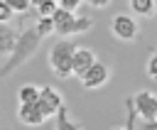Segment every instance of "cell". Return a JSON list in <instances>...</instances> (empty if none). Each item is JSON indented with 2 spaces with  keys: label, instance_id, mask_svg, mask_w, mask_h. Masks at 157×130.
I'll return each instance as SVG.
<instances>
[{
  "label": "cell",
  "instance_id": "obj_16",
  "mask_svg": "<svg viewBox=\"0 0 157 130\" xmlns=\"http://www.w3.org/2000/svg\"><path fill=\"white\" fill-rule=\"evenodd\" d=\"M145 71H147V76L152 81H157V49H152V54H150V59L145 64Z\"/></svg>",
  "mask_w": 157,
  "mask_h": 130
},
{
  "label": "cell",
  "instance_id": "obj_18",
  "mask_svg": "<svg viewBox=\"0 0 157 130\" xmlns=\"http://www.w3.org/2000/svg\"><path fill=\"white\" fill-rule=\"evenodd\" d=\"M12 15H15V12L7 7V2H5V0H0V22H2V25H10Z\"/></svg>",
  "mask_w": 157,
  "mask_h": 130
},
{
  "label": "cell",
  "instance_id": "obj_4",
  "mask_svg": "<svg viewBox=\"0 0 157 130\" xmlns=\"http://www.w3.org/2000/svg\"><path fill=\"white\" fill-rule=\"evenodd\" d=\"M132 98V108H135V115H140L142 123H152L157 120V93L150 91V88H142L137 91Z\"/></svg>",
  "mask_w": 157,
  "mask_h": 130
},
{
  "label": "cell",
  "instance_id": "obj_14",
  "mask_svg": "<svg viewBox=\"0 0 157 130\" xmlns=\"http://www.w3.org/2000/svg\"><path fill=\"white\" fill-rule=\"evenodd\" d=\"M34 29H37V34H39L42 39H44V37H49V34L54 32V22H52V17H37Z\"/></svg>",
  "mask_w": 157,
  "mask_h": 130
},
{
  "label": "cell",
  "instance_id": "obj_17",
  "mask_svg": "<svg viewBox=\"0 0 157 130\" xmlns=\"http://www.w3.org/2000/svg\"><path fill=\"white\" fill-rule=\"evenodd\" d=\"M135 125V108H132V98H128V123L123 128H113V130H132Z\"/></svg>",
  "mask_w": 157,
  "mask_h": 130
},
{
  "label": "cell",
  "instance_id": "obj_10",
  "mask_svg": "<svg viewBox=\"0 0 157 130\" xmlns=\"http://www.w3.org/2000/svg\"><path fill=\"white\" fill-rule=\"evenodd\" d=\"M128 7L145 20H152L157 15V0H128Z\"/></svg>",
  "mask_w": 157,
  "mask_h": 130
},
{
  "label": "cell",
  "instance_id": "obj_2",
  "mask_svg": "<svg viewBox=\"0 0 157 130\" xmlns=\"http://www.w3.org/2000/svg\"><path fill=\"white\" fill-rule=\"evenodd\" d=\"M74 52H76V44L71 42V39H59V42H54L52 44V49H49V69H52V74L59 78V81H66V78H71L74 74H71V61H74Z\"/></svg>",
  "mask_w": 157,
  "mask_h": 130
},
{
  "label": "cell",
  "instance_id": "obj_7",
  "mask_svg": "<svg viewBox=\"0 0 157 130\" xmlns=\"http://www.w3.org/2000/svg\"><path fill=\"white\" fill-rule=\"evenodd\" d=\"M108 78H110V69H108L103 61H98V59H96V64H93V66H88V71H86L78 81H81V86H83V88H91V91H93V88L105 86V83H108Z\"/></svg>",
  "mask_w": 157,
  "mask_h": 130
},
{
  "label": "cell",
  "instance_id": "obj_5",
  "mask_svg": "<svg viewBox=\"0 0 157 130\" xmlns=\"http://www.w3.org/2000/svg\"><path fill=\"white\" fill-rule=\"evenodd\" d=\"M110 32L120 42H132L140 34V25H137V20L132 15H115L110 20Z\"/></svg>",
  "mask_w": 157,
  "mask_h": 130
},
{
  "label": "cell",
  "instance_id": "obj_11",
  "mask_svg": "<svg viewBox=\"0 0 157 130\" xmlns=\"http://www.w3.org/2000/svg\"><path fill=\"white\" fill-rule=\"evenodd\" d=\"M20 32L10 25H2L0 22V54H10L15 49V42H17Z\"/></svg>",
  "mask_w": 157,
  "mask_h": 130
},
{
  "label": "cell",
  "instance_id": "obj_1",
  "mask_svg": "<svg viewBox=\"0 0 157 130\" xmlns=\"http://www.w3.org/2000/svg\"><path fill=\"white\" fill-rule=\"evenodd\" d=\"M39 44H42V37L37 34L34 25L32 27H25L15 42V49L7 54V61L0 66V78H7L12 71H17L22 64H27L37 52H39Z\"/></svg>",
  "mask_w": 157,
  "mask_h": 130
},
{
  "label": "cell",
  "instance_id": "obj_21",
  "mask_svg": "<svg viewBox=\"0 0 157 130\" xmlns=\"http://www.w3.org/2000/svg\"><path fill=\"white\" fill-rule=\"evenodd\" d=\"M142 130H157V120H152V123H142Z\"/></svg>",
  "mask_w": 157,
  "mask_h": 130
},
{
  "label": "cell",
  "instance_id": "obj_15",
  "mask_svg": "<svg viewBox=\"0 0 157 130\" xmlns=\"http://www.w3.org/2000/svg\"><path fill=\"white\" fill-rule=\"evenodd\" d=\"M5 2L15 15H25V12L32 10V0H5Z\"/></svg>",
  "mask_w": 157,
  "mask_h": 130
},
{
  "label": "cell",
  "instance_id": "obj_22",
  "mask_svg": "<svg viewBox=\"0 0 157 130\" xmlns=\"http://www.w3.org/2000/svg\"><path fill=\"white\" fill-rule=\"evenodd\" d=\"M56 2H59V0H56Z\"/></svg>",
  "mask_w": 157,
  "mask_h": 130
},
{
  "label": "cell",
  "instance_id": "obj_9",
  "mask_svg": "<svg viewBox=\"0 0 157 130\" xmlns=\"http://www.w3.org/2000/svg\"><path fill=\"white\" fill-rule=\"evenodd\" d=\"M93 64H96V54H93L88 47H76L74 61H71V74H74L76 78H81V76L88 71V66H93Z\"/></svg>",
  "mask_w": 157,
  "mask_h": 130
},
{
  "label": "cell",
  "instance_id": "obj_12",
  "mask_svg": "<svg viewBox=\"0 0 157 130\" xmlns=\"http://www.w3.org/2000/svg\"><path fill=\"white\" fill-rule=\"evenodd\" d=\"M39 98V86L37 83H22L17 91V103H37Z\"/></svg>",
  "mask_w": 157,
  "mask_h": 130
},
{
  "label": "cell",
  "instance_id": "obj_19",
  "mask_svg": "<svg viewBox=\"0 0 157 130\" xmlns=\"http://www.w3.org/2000/svg\"><path fill=\"white\" fill-rule=\"evenodd\" d=\"M81 2H83V0H59V7L76 12V7H81Z\"/></svg>",
  "mask_w": 157,
  "mask_h": 130
},
{
  "label": "cell",
  "instance_id": "obj_3",
  "mask_svg": "<svg viewBox=\"0 0 157 130\" xmlns=\"http://www.w3.org/2000/svg\"><path fill=\"white\" fill-rule=\"evenodd\" d=\"M52 22H54V32L59 37H71V34H81V32H88L93 27V20L86 17V15H76L71 10H64V7H56L54 15H52Z\"/></svg>",
  "mask_w": 157,
  "mask_h": 130
},
{
  "label": "cell",
  "instance_id": "obj_6",
  "mask_svg": "<svg viewBox=\"0 0 157 130\" xmlns=\"http://www.w3.org/2000/svg\"><path fill=\"white\" fill-rule=\"evenodd\" d=\"M39 110L49 118H56V113L64 108V96L54 88V86H39V98H37Z\"/></svg>",
  "mask_w": 157,
  "mask_h": 130
},
{
  "label": "cell",
  "instance_id": "obj_8",
  "mask_svg": "<svg viewBox=\"0 0 157 130\" xmlns=\"http://www.w3.org/2000/svg\"><path fill=\"white\" fill-rule=\"evenodd\" d=\"M17 120L25 125V128H42L47 123V115L39 110L37 103H20L17 108Z\"/></svg>",
  "mask_w": 157,
  "mask_h": 130
},
{
  "label": "cell",
  "instance_id": "obj_13",
  "mask_svg": "<svg viewBox=\"0 0 157 130\" xmlns=\"http://www.w3.org/2000/svg\"><path fill=\"white\" fill-rule=\"evenodd\" d=\"M56 130H81V123H76V120L69 115V108H66V105L56 113Z\"/></svg>",
  "mask_w": 157,
  "mask_h": 130
},
{
  "label": "cell",
  "instance_id": "obj_20",
  "mask_svg": "<svg viewBox=\"0 0 157 130\" xmlns=\"http://www.w3.org/2000/svg\"><path fill=\"white\" fill-rule=\"evenodd\" d=\"M88 7H93V10H105L108 5H110V0H83Z\"/></svg>",
  "mask_w": 157,
  "mask_h": 130
}]
</instances>
